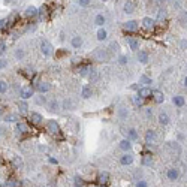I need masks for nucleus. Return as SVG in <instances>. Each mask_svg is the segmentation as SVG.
I'll use <instances>...</instances> for the list:
<instances>
[{"instance_id":"obj_1","label":"nucleus","mask_w":187,"mask_h":187,"mask_svg":"<svg viewBox=\"0 0 187 187\" xmlns=\"http://www.w3.org/2000/svg\"><path fill=\"white\" fill-rule=\"evenodd\" d=\"M47 130L51 135H60V126L55 120H48L47 121Z\"/></svg>"},{"instance_id":"obj_2","label":"nucleus","mask_w":187,"mask_h":187,"mask_svg":"<svg viewBox=\"0 0 187 187\" xmlns=\"http://www.w3.org/2000/svg\"><path fill=\"white\" fill-rule=\"evenodd\" d=\"M33 94H34V90L32 87L20 88V97L23 100H27V99H30V97H33Z\"/></svg>"},{"instance_id":"obj_3","label":"nucleus","mask_w":187,"mask_h":187,"mask_svg":"<svg viewBox=\"0 0 187 187\" xmlns=\"http://www.w3.org/2000/svg\"><path fill=\"white\" fill-rule=\"evenodd\" d=\"M40 51H42V54L44 55H51L53 54V45L48 42V40H42L40 42Z\"/></svg>"},{"instance_id":"obj_4","label":"nucleus","mask_w":187,"mask_h":187,"mask_svg":"<svg viewBox=\"0 0 187 187\" xmlns=\"http://www.w3.org/2000/svg\"><path fill=\"white\" fill-rule=\"evenodd\" d=\"M138 27H139V24H138V21H135V20H130V21L123 23V29L127 30V32H136Z\"/></svg>"},{"instance_id":"obj_5","label":"nucleus","mask_w":187,"mask_h":187,"mask_svg":"<svg viewBox=\"0 0 187 187\" xmlns=\"http://www.w3.org/2000/svg\"><path fill=\"white\" fill-rule=\"evenodd\" d=\"M93 57L99 61H106L108 59H109V54H108L106 51H103V49H96L93 53Z\"/></svg>"},{"instance_id":"obj_6","label":"nucleus","mask_w":187,"mask_h":187,"mask_svg":"<svg viewBox=\"0 0 187 187\" xmlns=\"http://www.w3.org/2000/svg\"><path fill=\"white\" fill-rule=\"evenodd\" d=\"M51 90V86L48 84V82H44V81H40V82H38L36 84V91L40 94H44V93H48Z\"/></svg>"},{"instance_id":"obj_7","label":"nucleus","mask_w":187,"mask_h":187,"mask_svg":"<svg viewBox=\"0 0 187 187\" xmlns=\"http://www.w3.org/2000/svg\"><path fill=\"white\" fill-rule=\"evenodd\" d=\"M120 163L123 165V166L132 165V163H133V154H130V153H127V151H126V153L120 157Z\"/></svg>"},{"instance_id":"obj_8","label":"nucleus","mask_w":187,"mask_h":187,"mask_svg":"<svg viewBox=\"0 0 187 187\" xmlns=\"http://www.w3.org/2000/svg\"><path fill=\"white\" fill-rule=\"evenodd\" d=\"M24 15H26L27 18H36V17L39 15V9L36 6H29V8H26Z\"/></svg>"},{"instance_id":"obj_9","label":"nucleus","mask_w":187,"mask_h":187,"mask_svg":"<svg viewBox=\"0 0 187 187\" xmlns=\"http://www.w3.org/2000/svg\"><path fill=\"white\" fill-rule=\"evenodd\" d=\"M138 96L142 97V99H148V97L153 96V90L150 87H141L139 90H138Z\"/></svg>"},{"instance_id":"obj_10","label":"nucleus","mask_w":187,"mask_h":187,"mask_svg":"<svg viewBox=\"0 0 187 187\" xmlns=\"http://www.w3.org/2000/svg\"><path fill=\"white\" fill-rule=\"evenodd\" d=\"M156 141H157V133H156L154 130H151V129L147 130V132H145V142L150 145V144H154Z\"/></svg>"},{"instance_id":"obj_11","label":"nucleus","mask_w":187,"mask_h":187,"mask_svg":"<svg viewBox=\"0 0 187 187\" xmlns=\"http://www.w3.org/2000/svg\"><path fill=\"white\" fill-rule=\"evenodd\" d=\"M154 24H156V21L153 18H150V17H145V18H142V27L145 29V30H153L154 29Z\"/></svg>"},{"instance_id":"obj_12","label":"nucleus","mask_w":187,"mask_h":187,"mask_svg":"<svg viewBox=\"0 0 187 187\" xmlns=\"http://www.w3.org/2000/svg\"><path fill=\"white\" fill-rule=\"evenodd\" d=\"M15 130H17V133L26 135V133H29V126H27L26 123H23V121H18L17 126H15Z\"/></svg>"},{"instance_id":"obj_13","label":"nucleus","mask_w":187,"mask_h":187,"mask_svg":"<svg viewBox=\"0 0 187 187\" xmlns=\"http://www.w3.org/2000/svg\"><path fill=\"white\" fill-rule=\"evenodd\" d=\"M136 59H138V61L139 63H142V65H147L148 60H150V57H148V53L147 51H138V54H136Z\"/></svg>"},{"instance_id":"obj_14","label":"nucleus","mask_w":187,"mask_h":187,"mask_svg":"<svg viewBox=\"0 0 187 187\" xmlns=\"http://www.w3.org/2000/svg\"><path fill=\"white\" fill-rule=\"evenodd\" d=\"M3 118H5L3 121H6V123H18V121H20V115L17 112H9V114H6Z\"/></svg>"},{"instance_id":"obj_15","label":"nucleus","mask_w":187,"mask_h":187,"mask_svg":"<svg viewBox=\"0 0 187 187\" xmlns=\"http://www.w3.org/2000/svg\"><path fill=\"white\" fill-rule=\"evenodd\" d=\"M30 120H32L33 124L40 126V124H42V121H44V117H42L39 112H32V114H30Z\"/></svg>"},{"instance_id":"obj_16","label":"nucleus","mask_w":187,"mask_h":187,"mask_svg":"<svg viewBox=\"0 0 187 187\" xmlns=\"http://www.w3.org/2000/svg\"><path fill=\"white\" fill-rule=\"evenodd\" d=\"M123 133L126 135V138L127 139H130V141H136L139 136H138V132H136V129H127V130H124Z\"/></svg>"},{"instance_id":"obj_17","label":"nucleus","mask_w":187,"mask_h":187,"mask_svg":"<svg viewBox=\"0 0 187 187\" xmlns=\"http://www.w3.org/2000/svg\"><path fill=\"white\" fill-rule=\"evenodd\" d=\"M81 96H82L84 99H90V97L93 96L91 87H90V86H82V88H81Z\"/></svg>"},{"instance_id":"obj_18","label":"nucleus","mask_w":187,"mask_h":187,"mask_svg":"<svg viewBox=\"0 0 187 187\" xmlns=\"http://www.w3.org/2000/svg\"><path fill=\"white\" fill-rule=\"evenodd\" d=\"M153 100L156 102V103H163V100H165V96H163V93H162L160 90H153Z\"/></svg>"},{"instance_id":"obj_19","label":"nucleus","mask_w":187,"mask_h":187,"mask_svg":"<svg viewBox=\"0 0 187 187\" xmlns=\"http://www.w3.org/2000/svg\"><path fill=\"white\" fill-rule=\"evenodd\" d=\"M97 183L102 184V186H106L108 183H109V174L108 172H100L97 175Z\"/></svg>"},{"instance_id":"obj_20","label":"nucleus","mask_w":187,"mask_h":187,"mask_svg":"<svg viewBox=\"0 0 187 187\" xmlns=\"http://www.w3.org/2000/svg\"><path fill=\"white\" fill-rule=\"evenodd\" d=\"M178 171L175 169V168H171V169H168V172H166V177H168V180L169 181H175V180H178Z\"/></svg>"},{"instance_id":"obj_21","label":"nucleus","mask_w":187,"mask_h":187,"mask_svg":"<svg viewBox=\"0 0 187 187\" xmlns=\"http://www.w3.org/2000/svg\"><path fill=\"white\" fill-rule=\"evenodd\" d=\"M123 11H124V13H133L135 12V3L132 0H127L126 3H124V6H123Z\"/></svg>"},{"instance_id":"obj_22","label":"nucleus","mask_w":187,"mask_h":187,"mask_svg":"<svg viewBox=\"0 0 187 187\" xmlns=\"http://www.w3.org/2000/svg\"><path fill=\"white\" fill-rule=\"evenodd\" d=\"M127 44H129V48H130L132 51H138V49H139V40L135 39V38H129V39H127Z\"/></svg>"},{"instance_id":"obj_23","label":"nucleus","mask_w":187,"mask_h":187,"mask_svg":"<svg viewBox=\"0 0 187 187\" xmlns=\"http://www.w3.org/2000/svg\"><path fill=\"white\" fill-rule=\"evenodd\" d=\"M172 103H174L177 108H183L184 103H186V99H184L183 96H174V97H172Z\"/></svg>"},{"instance_id":"obj_24","label":"nucleus","mask_w":187,"mask_h":187,"mask_svg":"<svg viewBox=\"0 0 187 187\" xmlns=\"http://www.w3.org/2000/svg\"><path fill=\"white\" fill-rule=\"evenodd\" d=\"M120 148L123 150V151H130L132 150V141L130 139H123L120 141Z\"/></svg>"},{"instance_id":"obj_25","label":"nucleus","mask_w":187,"mask_h":187,"mask_svg":"<svg viewBox=\"0 0 187 187\" xmlns=\"http://www.w3.org/2000/svg\"><path fill=\"white\" fill-rule=\"evenodd\" d=\"M12 166L15 168V169H21V168L24 166V162H23V159H21L20 156H13V159H12Z\"/></svg>"},{"instance_id":"obj_26","label":"nucleus","mask_w":187,"mask_h":187,"mask_svg":"<svg viewBox=\"0 0 187 187\" xmlns=\"http://www.w3.org/2000/svg\"><path fill=\"white\" fill-rule=\"evenodd\" d=\"M106 23V18H105V15H102V13H97L96 17H94V24L99 27H103V24Z\"/></svg>"},{"instance_id":"obj_27","label":"nucleus","mask_w":187,"mask_h":187,"mask_svg":"<svg viewBox=\"0 0 187 187\" xmlns=\"http://www.w3.org/2000/svg\"><path fill=\"white\" fill-rule=\"evenodd\" d=\"M141 163H142V166H151V165H153V157H151V154H144Z\"/></svg>"},{"instance_id":"obj_28","label":"nucleus","mask_w":187,"mask_h":187,"mask_svg":"<svg viewBox=\"0 0 187 187\" xmlns=\"http://www.w3.org/2000/svg\"><path fill=\"white\" fill-rule=\"evenodd\" d=\"M70 45H72V48H81V45H82V38L81 36H74L72 38V40H70Z\"/></svg>"},{"instance_id":"obj_29","label":"nucleus","mask_w":187,"mask_h":187,"mask_svg":"<svg viewBox=\"0 0 187 187\" xmlns=\"http://www.w3.org/2000/svg\"><path fill=\"white\" fill-rule=\"evenodd\" d=\"M47 106H48V109L49 111H59V108H60V105H59V102L55 99H53V100H49L47 103Z\"/></svg>"},{"instance_id":"obj_30","label":"nucleus","mask_w":187,"mask_h":187,"mask_svg":"<svg viewBox=\"0 0 187 187\" xmlns=\"http://www.w3.org/2000/svg\"><path fill=\"white\" fill-rule=\"evenodd\" d=\"M159 123H160L162 126H166L168 123H169V115L166 112L159 114Z\"/></svg>"},{"instance_id":"obj_31","label":"nucleus","mask_w":187,"mask_h":187,"mask_svg":"<svg viewBox=\"0 0 187 187\" xmlns=\"http://www.w3.org/2000/svg\"><path fill=\"white\" fill-rule=\"evenodd\" d=\"M106 38H108V32L103 27H100L99 30H97V40H105Z\"/></svg>"},{"instance_id":"obj_32","label":"nucleus","mask_w":187,"mask_h":187,"mask_svg":"<svg viewBox=\"0 0 187 187\" xmlns=\"http://www.w3.org/2000/svg\"><path fill=\"white\" fill-rule=\"evenodd\" d=\"M139 84H142L144 87H147L148 84H151V78L147 75H141L139 76Z\"/></svg>"},{"instance_id":"obj_33","label":"nucleus","mask_w":187,"mask_h":187,"mask_svg":"<svg viewBox=\"0 0 187 187\" xmlns=\"http://www.w3.org/2000/svg\"><path fill=\"white\" fill-rule=\"evenodd\" d=\"M127 115H129V111H127V108H124V106L118 108V117H120V120H126Z\"/></svg>"},{"instance_id":"obj_34","label":"nucleus","mask_w":187,"mask_h":187,"mask_svg":"<svg viewBox=\"0 0 187 187\" xmlns=\"http://www.w3.org/2000/svg\"><path fill=\"white\" fill-rule=\"evenodd\" d=\"M90 72H93V67H91V66H81L80 67V74L82 75V76L88 75Z\"/></svg>"},{"instance_id":"obj_35","label":"nucleus","mask_w":187,"mask_h":187,"mask_svg":"<svg viewBox=\"0 0 187 187\" xmlns=\"http://www.w3.org/2000/svg\"><path fill=\"white\" fill-rule=\"evenodd\" d=\"M47 15H48V6H40L39 8V17H40V20H44V18H47Z\"/></svg>"},{"instance_id":"obj_36","label":"nucleus","mask_w":187,"mask_h":187,"mask_svg":"<svg viewBox=\"0 0 187 187\" xmlns=\"http://www.w3.org/2000/svg\"><path fill=\"white\" fill-rule=\"evenodd\" d=\"M18 108H20V114H27V108H29V105H27L24 100H21L20 103H18Z\"/></svg>"},{"instance_id":"obj_37","label":"nucleus","mask_w":187,"mask_h":187,"mask_svg":"<svg viewBox=\"0 0 187 187\" xmlns=\"http://www.w3.org/2000/svg\"><path fill=\"white\" fill-rule=\"evenodd\" d=\"M144 100L145 99H142V97H139V96L136 94V96L133 97V103L136 105V106H142V105H144Z\"/></svg>"},{"instance_id":"obj_38","label":"nucleus","mask_w":187,"mask_h":187,"mask_svg":"<svg viewBox=\"0 0 187 187\" xmlns=\"http://www.w3.org/2000/svg\"><path fill=\"white\" fill-rule=\"evenodd\" d=\"M8 88H9V86H8L6 81H0V93H2V94L6 93Z\"/></svg>"},{"instance_id":"obj_39","label":"nucleus","mask_w":187,"mask_h":187,"mask_svg":"<svg viewBox=\"0 0 187 187\" xmlns=\"http://www.w3.org/2000/svg\"><path fill=\"white\" fill-rule=\"evenodd\" d=\"M74 184H75V187H82V186H84V180H82L81 177H75V178H74Z\"/></svg>"},{"instance_id":"obj_40","label":"nucleus","mask_w":187,"mask_h":187,"mask_svg":"<svg viewBox=\"0 0 187 187\" xmlns=\"http://www.w3.org/2000/svg\"><path fill=\"white\" fill-rule=\"evenodd\" d=\"M15 57H17V60H23V59H24V51H23V49H17V51H15Z\"/></svg>"},{"instance_id":"obj_41","label":"nucleus","mask_w":187,"mask_h":187,"mask_svg":"<svg viewBox=\"0 0 187 187\" xmlns=\"http://www.w3.org/2000/svg\"><path fill=\"white\" fill-rule=\"evenodd\" d=\"M180 21L183 23V24H184V26L187 24V11H186V12H181V15H180Z\"/></svg>"},{"instance_id":"obj_42","label":"nucleus","mask_w":187,"mask_h":187,"mask_svg":"<svg viewBox=\"0 0 187 187\" xmlns=\"http://www.w3.org/2000/svg\"><path fill=\"white\" fill-rule=\"evenodd\" d=\"M166 18V11H159V13H157V20L162 21Z\"/></svg>"},{"instance_id":"obj_43","label":"nucleus","mask_w":187,"mask_h":187,"mask_svg":"<svg viewBox=\"0 0 187 187\" xmlns=\"http://www.w3.org/2000/svg\"><path fill=\"white\" fill-rule=\"evenodd\" d=\"M109 49H111V51H118V44H117V42H111V44H109Z\"/></svg>"},{"instance_id":"obj_44","label":"nucleus","mask_w":187,"mask_h":187,"mask_svg":"<svg viewBox=\"0 0 187 187\" xmlns=\"http://www.w3.org/2000/svg\"><path fill=\"white\" fill-rule=\"evenodd\" d=\"M5 53H6V44H5V42H0V55H3Z\"/></svg>"},{"instance_id":"obj_45","label":"nucleus","mask_w":187,"mask_h":187,"mask_svg":"<svg viewBox=\"0 0 187 187\" xmlns=\"http://www.w3.org/2000/svg\"><path fill=\"white\" fill-rule=\"evenodd\" d=\"M127 61H129V59H127L126 55H120V59H118L120 65H127Z\"/></svg>"},{"instance_id":"obj_46","label":"nucleus","mask_w":187,"mask_h":187,"mask_svg":"<svg viewBox=\"0 0 187 187\" xmlns=\"http://www.w3.org/2000/svg\"><path fill=\"white\" fill-rule=\"evenodd\" d=\"M91 3V0H78V5L80 6H88Z\"/></svg>"},{"instance_id":"obj_47","label":"nucleus","mask_w":187,"mask_h":187,"mask_svg":"<svg viewBox=\"0 0 187 187\" xmlns=\"http://www.w3.org/2000/svg\"><path fill=\"white\" fill-rule=\"evenodd\" d=\"M136 187H148V183L145 180H139L136 183Z\"/></svg>"},{"instance_id":"obj_48","label":"nucleus","mask_w":187,"mask_h":187,"mask_svg":"<svg viewBox=\"0 0 187 187\" xmlns=\"http://www.w3.org/2000/svg\"><path fill=\"white\" fill-rule=\"evenodd\" d=\"M5 67H8V60L0 59V69H5Z\"/></svg>"},{"instance_id":"obj_49","label":"nucleus","mask_w":187,"mask_h":187,"mask_svg":"<svg viewBox=\"0 0 187 187\" xmlns=\"http://www.w3.org/2000/svg\"><path fill=\"white\" fill-rule=\"evenodd\" d=\"M36 103L44 105V103H47V100H45V97H44V96H42V97H36Z\"/></svg>"},{"instance_id":"obj_50","label":"nucleus","mask_w":187,"mask_h":187,"mask_svg":"<svg viewBox=\"0 0 187 187\" xmlns=\"http://www.w3.org/2000/svg\"><path fill=\"white\" fill-rule=\"evenodd\" d=\"M63 105H65L66 109H74V108H72V102H70V100H65V103H63Z\"/></svg>"},{"instance_id":"obj_51","label":"nucleus","mask_w":187,"mask_h":187,"mask_svg":"<svg viewBox=\"0 0 187 187\" xmlns=\"http://www.w3.org/2000/svg\"><path fill=\"white\" fill-rule=\"evenodd\" d=\"M6 129H5V127H0V136H3V135H6Z\"/></svg>"},{"instance_id":"obj_52","label":"nucleus","mask_w":187,"mask_h":187,"mask_svg":"<svg viewBox=\"0 0 187 187\" xmlns=\"http://www.w3.org/2000/svg\"><path fill=\"white\" fill-rule=\"evenodd\" d=\"M49 163H53V165H57L59 162H57V159H54V157H49Z\"/></svg>"},{"instance_id":"obj_53","label":"nucleus","mask_w":187,"mask_h":187,"mask_svg":"<svg viewBox=\"0 0 187 187\" xmlns=\"http://www.w3.org/2000/svg\"><path fill=\"white\" fill-rule=\"evenodd\" d=\"M180 47L181 48H186L187 47V40H181V42H180Z\"/></svg>"},{"instance_id":"obj_54","label":"nucleus","mask_w":187,"mask_h":187,"mask_svg":"<svg viewBox=\"0 0 187 187\" xmlns=\"http://www.w3.org/2000/svg\"><path fill=\"white\" fill-rule=\"evenodd\" d=\"M3 117H5V111H3V108L0 106V120H2Z\"/></svg>"},{"instance_id":"obj_55","label":"nucleus","mask_w":187,"mask_h":187,"mask_svg":"<svg viewBox=\"0 0 187 187\" xmlns=\"http://www.w3.org/2000/svg\"><path fill=\"white\" fill-rule=\"evenodd\" d=\"M5 23H8L6 20H0V29H2V27H5Z\"/></svg>"},{"instance_id":"obj_56","label":"nucleus","mask_w":187,"mask_h":187,"mask_svg":"<svg viewBox=\"0 0 187 187\" xmlns=\"http://www.w3.org/2000/svg\"><path fill=\"white\" fill-rule=\"evenodd\" d=\"M184 86H186V87H187V76H186V78H184Z\"/></svg>"},{"instance_id":"obj_57","label":"nucleus","mask_w":187,"mask_h":187,"mask_svg":"<svg viewBox=\"0 0 187 187\" xmlns=\"http://www.w3.org/2000/svg\"><path fill=\"white\" fill-rule=\"evenodd\" d=\"M93 187H97V186H93Z\"/></svg>"},{"instance_id":"obj_58","label":"nucleus","mask_w":187,"mask_h":187,"mask_svg":"<svg viewBox=\"0 0 187 187\" xmlns=\"http://www.w3.org/2000/svg\"><path fill=\"white\" fill-rule=\"evenodd\" d=\"M103 2H106V0H103Z\"/></svg>"},{"instance_id":"obj_59","label":"nucleus","mask_w":187,"mask_h":187,"mask_svg":"<svg viewBox=\"0 0 187 187\" xmlns=\"http://www.w3.org/2000/svg\"><path fill=\"white\" fill-rule=\"evenodd\" d=\"M102 187H105V186H102Z\"/></svg>"}]
</instances>
